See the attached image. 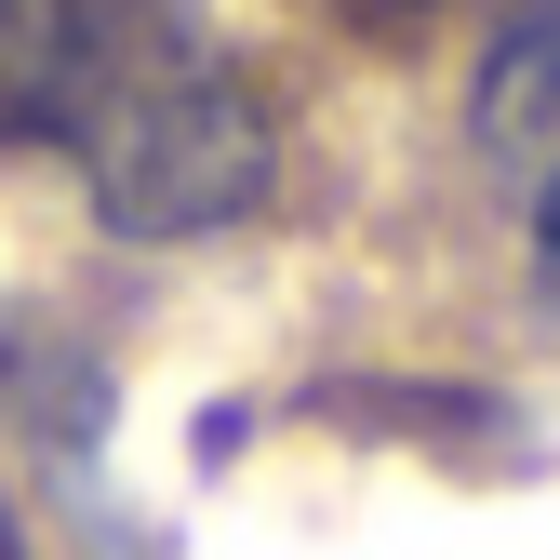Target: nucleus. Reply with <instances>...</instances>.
Listing matches in <instances>:
<instances>
[{
    "instance_id": "20e7f679",
    "label": "nucleus",
    "mask_w": 560,
    "mask_h": 560,
    "mask_svg": "<svg viewBox=\"0 0 560 560\" xmlns=\"http://www.w3.org/2000/svg\"><path fill=\"white\" fill-rule=\"evenodd\" d=\"M0 560H27V547H14V508H0Z\"/></svg>"
},
{
    "instance_id": "7ed1b4c3",
    "label": "nucleus",
    "mask_w": 560,
    "mask_h": 560,
    "mask_svg": "<svg viewBox=\"0 0 560 560\" xmlns=\"http://www.w3.org/2000/svg\"><path fill=\"white\" fill-rule=\"evenodd\" d=\"M361 14H374V27H413V14H441V0H361Z\"/></svg>"
},
{
    "instance_id": "f257e3e1",
    "label": "nucleus",
    "mask_w": 560,
    "mask_h": 560,
    "mask_svg": "<svg viewBox=\"0 0 560 560\" xmlns=\"http://www.w3.org/2000/svg\"><path fill=\"white\" fill-rule=\"evenodd\" d=\"M0 148L81 161L120 241H200L267 200L280 133L200 0H0Z\"/></svg>"
},
{
    "instance_id": "f03ea898",
    "label": "nucleus",
    "mask_w": 560,
    "mask_h": 560,
    "mask_svg": "<svg viewBox=\"0 0 560 560\" xmlns=\"http://www.w3.org/2000/svg\"><path fill=\"white\" fill-rule=\"evenodd\" d=\"M467 133H480V161H494L534 267L560 280V0H508L494 14L480 81H467Z\"/></svg>"
}]
</instances>
